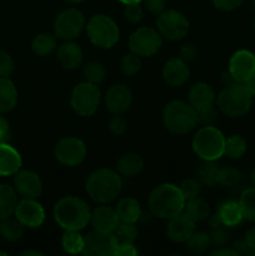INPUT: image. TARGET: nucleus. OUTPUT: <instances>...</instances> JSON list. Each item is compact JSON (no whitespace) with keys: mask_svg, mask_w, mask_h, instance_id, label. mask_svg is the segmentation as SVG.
<instances>
[{"mask_svg":"<svg viewBox=\"0 0 255 256\" xmlns=\"http://www.w3.org/2000/svg\"><path fill=\"white\" fill-rule=\"evenodd\" d=\"M200 190H202L200 182L194 179L185 180V182H182V184L180 185V192H182V196L185 198V200H190L199 196Z\"/></svg>","mask_w":255,"mask_h":256,"instance_id":"obj_41","label":"nucleus"},{"mask_svg":"<svg viewBox=\"0 0 255 256\" xmlns=\"http://www.w3.org/2000/svg\"><path fill=\"white\" fill-rule=\"evenodd\" d=\"M122 182L119 172L110 169L95 170L86 182V192L94 202L99 204L112 202L119 196Z\"/></svg>","mask_w":255,"mask_h":256,"instance_id":"obj_3","label":"nucleus"},{"mask_svg":"<svg viewBox=\"0 0 255 256\" xmlns=\"http://www.w3.org/2000/svg\"><path fill=\"white\" fill-rule=\"evenodd\" d=\"M244 242L246 244L248 250H249V254L255 255V228L248 230L246 234H245Z\"/></svg>","mask_w":255,"mask_h":256,"instance_id":"obj_51","label":"nucleus"},{"mask_svg":"<svg viewBox=\"0 0 255 256\" xmlns=\"http://www.w3.org/2000/svg\"><path fill=\"white\" fill-rule=\"evenodd\" d=\"M102 102V92L98 85L89 82H82L74 88L70 96V105L80 116H92L96 112Z\"/></svg>","mask_w":255,"mask_h":256,"instance_id":"obj_8","label":"nucleus"},{"mask_svg":"<svg viewBox=\"0 0 255 256\" xmlns=\"http://www.w3.org/2000/svg\"><path fill=\"white\" fill-rule=\"evenodd\" d=\"M216 95L214 89L206 82H198L189 92V104L198 112H206L214 108Z\"/></svg>","mask_w":255,"mask_h":256,"instance_id":"obj_18","label":"nucleus"},{"mask_svg":"<svg viewBox=\"0 0 255 256\" xmlns=\"http://www.w3.org/2000/svg\"><path fill=\"white\" fill-rule=\"evenodd\" d=\"M15 190L24 199H38L42 192V182L32 170H19L14 179Z\"/></svg>","mask_w":255,"mask_h":256,"instance_id":"obj_16","label":"nucleus"},{"mask_svg":"<svg viewBox=\"0 0 255 256\" xmlns=\"http://www.w3.org/2000/svg\"><path fill=\"white\" fill-rule=\"evenodd\" d=\"M125 18L132 24H139L144 19V10L140 6V2L126 5V8H125Z\"/></svg>","mask_w":255,"mask_h":256,"instance_id":"obj_42","label":"nucleus"},{"mask_svg":"<svg viewBox=\"0 0 255 256\" xmlns=\"http://www.w3.org/2000/svg\"><path fill=\"white\" fill-rule=\"evenodd\" d=\"M18 205L16 190L9 185H0V220L12 216Z\"/></svg>","mask_w":255,"mask_h":256,"instance_id":"obj_28","label":"nucleus"},{"mask_svg":"<svg viewBox=\"0 0 255 256\" xmlns=\"http://www.w3.org/2000/svg\"><path fill=\"white\" fill-rule=\"evenodd\" d=\"M116 169L118 172L125 178L138 176L144 170V160L140 155L134 152L125 154L118 160Z\"/></svg>","mask_w":255,"mask_h":256,"instance_id":"obj_24","label":"nucleus"},{"mask_svg":"<svg viewBox=\"0 0 255 256\" xmlns=\"http://www.w3.org/2000/svg\"><path fill=\"white\" fill-rule=\"evenodd\" d=\"M196 48L192 44H186L182 46V52H180V59L184 60L185 62H190L196 58Z\"/></svg>","mask_w":255,"mask_h":256,"instance_id":"obj_48","label":"nucleus"},{"mask_svg":"<svg viewBox=\"0 0 255 256\" xmlns=\"http://www.w3.org/2000/svg\"><path fill=\"white\" fill-rule=\"evenodd\" d=\"M15 216L24 226L36 229L45 222V210L35 199H24L16 205Z\"/></svg>","mask_w":255,"mask_h":256,"instance_id":"obj_15","label":"nucleus"},{"mask_svg":"<svg viewBox=\"0 0 255 256\" xmlns=\"http://www.w3.org/2000/svg\"><path fill=\"white\" fill-rule=\"evenodd\" d=\"M112 234L118 244H134L135 240L138 239V229L132 222H120Z\"/></svg>","mask_w":255,"mask_h":256,"instance_id":"obj_36","label":"nucleus"},{"mask_svg":"<svg viewBox=\"0 0 255 256\" xmlns=\"http://www.w3.org/2000/svg\"><path fill=\"white\" fill-rule=\"evenodd\" d=\"M156 26L162 36L172 42L184 39L189 32V22L176 10H164L159 14Z\"/></svg>","mask_w":255,"mask_h":256,"instance_id":"obj_11","label":"nucleus"},{"mask_svg":"<svg viewBox=\"0 0 255 256\" xmlns=\"http://www.w3.org/2000/svg\"><path fill=\"white\" fill-rule=\"evenodd\" d=\"M142 59L139 55L130 52L122 60V72L128 76H135L142 70Z\"/></svg>","mask_w":255,"mask_h":256,"instance_id":"obj_39","label":"nucleus"},{"mask_svg":"<svg viewBox=\"0 0 255 256\" xmlns=\"http://www.w3.org/2000/svg\"><path fill=\"white\" fill-rule=\"evenodd\" d=\"M218 215L226 228L238 226L244 220L239 202H234V200H228L222 202L218 210Z\"/></svg>","mask_w":255,"mask_h":256,"instance_id":"obj_26","label":"nucleus"},{"mask_svg":"<svg viewBox=\"0 0 255 256\" xmlns=\"http://www.w3.org/2000/svg\"><path fill=\"white\" fill-rule=\"evenodd\" d=\"M86 30L90 42L100 49H112L120 39L119 26L108 15H94L88 22Z\"/></svg>","mask_w":255,"mask_h":256,"instance_id":"obj_7","label":"nucleus"},{"mask_svg":"<svg viewBox=\"0 0 255 256\" xmlns=\"http://www.w3.org/2000/svg\"><path fill=\"white\" fill-rule=\"evenodd\" d=\"M210 238H212V244L216 245V246H225L230 240V235L224 225L216 228V229H212Z\"/></svg>","mask_w":255,"mask_h":256,"instance_id":"obj_44","label":"nucleus"},{"mask_svg":"<svg viewBox=\"0 0 255 256\" xmlns=\"http://www.w3.org/2000/svg\"><path fill=\"white\" fill-rule=\"evenodd\" d=\"M248 150V144L244 138L240 135H232L229 139L225 140L224 155H226L230 159H240L245 155Z\"/></svg>","mask_w":255,"mask_h":256,"instance_id":"obj_34","label":"nucleus"},{"mask_svg":"<svg viewBox=\"0 0 255 256\" xmlns=\"http://www.w3.org/2000/svg\"><path fill=\"white\" fill-rule=\"evenodd\" d=\"M10 138V126L6 119L0 116V144H6Z\"/></svg>","mask_w":255,"mask_h":256,"instance_id":"obj_50","label":"nucleus"},{"mask_svg":"<svg viewBox=\"0 0 255 256\" xmlns=\"http://www.w3.org/2000/svg\"><path fill=\"white\" fill-rule=\"evenodd\" d=\"M212 245V238L202 232H194V234L186 240V249L192 254H202Z\"/></svg>","mask_w":255,"mask_h":256,"instance_id":"obj_35","label":"nucleus"},{"mask_svg":"<svg viewBox=\"0 0 255 256\" xmlns=\"http://www.w3.org/2000/svg\"><path fill=\"white\" fill-rule=\"evenodd\" d=\"M148 202L152 215L160 219H172L184 212L186 200L182 196L180 188L172 184H162L150 192Z\"/></svg>","mask_w":255,"mask_h":256,"instance_id":"obj_2","label":"nucleus"},{"mask_svg":"<svg viewBox=\"0 0 255 256\" xmlns=\"http://www.w3.org/2000/svg\"><path fill=\"white\" fill-rule=\"evenodd\" d=\"M188 202H185V214L190 218L192 220H194L195 222H204L209 218L210 214V208L205 200L200 199V198H194V199L186 200Z\"/></svg>","mask_w":255,"mask_h":256,"instance_id":"obj_29","label":"nucleus"},{"mask_svg":"<svg viewBox=\"0 0 255 256\" xmlns=\"http://www.w3.org/2000/svg\"><path fill=\"white\" fill-rule=\"evenodd\" d=\"M162 45V34L152 28H140L135 30L129 39L130 50L140 58H149L156 54Z\"/></svg>","mask_w":255,"mask_h":256,"instance_id":"obj_10","label":"nucleus"},{"mask_svg":"<svg viewBox=\"0 0 255 256\" xmlns=\"http://www.w3.org/2000/svg\"><path fill=\"white\" fill-rule=\"evenodd\" d=\"M169 225H168V236L176 242H186V240L194 234L195 224L194 220L190 219L186 214L175 215L172 219H169Z\"/></svg>","mask_w":255,"mask_h":256,"instance_id":"obj_19","label":"nucleus"},{"mask_svg":"<svg viewBox=\"0 0 255 256\" xmlns=\"http://www.w3.org/2000/svg\"><path fill=\"white\" fill-rule=\"evenodd\" d=\"M22 160L12 146L0 144V176H12L22 169Z\"/></svg>","mask_w":255,"mask_h":256,"instance_id":"obj_23","label":"nucleus"},{"mask_svg":"<svg viewBox=\"0 0 255 256\" xmlns=\"http://www.w3.org/2000/svg\"><path fill=\"white\" fill-rule=\"evenodd\" d=\"M255 72V55L249 50H239L229 62V74L235 82H245Z\"/></svg>","mask_w":255,"mask_h":256,"instance_id":"obj_14","label":"nucleus"},{"mask_svg":"<svg viewBox=\"0 0 255 256\" xmlns=\"http://www.w3.org/2000/svg\"><path fill=\"white\" fill-rule=\"evenodd\" d=\"M214 256H238L239 254L236 252V250L235 249H228V248H222V249H218L215 250V252H212V254Z\"/></svg>","mask_w":255,"mask_h":256,"instance_id":"obj_52","label":"nucleus"},{"mask_svg":"<svg viewBox=\"0 0 255 256\" xmlns=\"http://www.w3.org/2000/svg\"><path fill=\"white\" fill-rule=\"evenodd\" d=\"M240 179H242V174L235 168H222V169H219V172H218V184L224 188L235 186V185L239 184Z\"/></svg>","mask_w":255,"mask_h":256,"instance_id":"obj_38","label":"nucleus"},{"mask_svg":"<svg viewBox=\"0 0 255 256\" xmlns=\"http://www.w3.org/2000/svg\"><path fill=\"white\" fill-rule=\"evenodd\" d=\"M85 28V18L80 10L66 9L60 12L54 22V32L58 39L74 40L80 36Z\"/></svg>","mask_w":255,"mask_h":256,"instance_id":"obj_9","label":"nucleus"},{"mask_svg":"<svg viewBox=\"0 0 255 256\" xmlns=\"http://www.w3.org/2000/svg\"><path fill=\"white\" fill-rule=\"evenodd\" d=\"M138 254L139 252L134 246V244H118L116 252H115V255L119 256H135Z\"/></svg>","mask_w":255,"mask_h":256,"instance_id":"obj_49","label":"nucleus"},{"mask_svg":"<svg viewBox=\"0 0 255 256\" xmlns=\"http://www.w3.org/2000/svg\"><path fill=\"white\" fill-rule=\"evenodd\" d=\"M218 172H219V168H216L214 162H205L204 164L200 165L199 170H198V174H199L202 182H205L206 185H210V186H214L215 184H218Z\"/></svg>","mask_w":255,"mask_h":256,"instance_id":"obj_40","label":"nucleus"},{"mask_svg":"<svg viewBox=\"0 0 255 256\" xmlns=\"http://www.w3.org/2000/svg\"><path fill=\"white\" fill-rule=\"evenodd\" d=\"M132 102V94L125 85H114L105 95L106 109L112 115H122L130 109Z\"/></svg>","mask_w":255,"mask_h":256,"instance_id":"obj_17","label":"nucleus"},{"mask_svg":"<svg viewBox=\"0 0 255 256\" xmlns=\"http://www.w3.org/2000/svg\"><path fill=\"white\" fill-rule=\"evenodd\" d=\"M58 38L56 35L49 34V32H42L35 36L32 40V49L38 56H48L52 54L58 46Z\"/></svg>","mask_w":255,"mask_h":256,"instance_id":"obj_30","label":"nucleus"},{"mask_svg":"<svg viewBox=\"0 0 255 256\" xmlns=\"http://www.w3.org/2000/svg\"><path fill=\"white\" fill-rule=\"evenodd\" d=\"M245 85H246V88L249 89V92H252V96H255V72L249 78V80L245 82Z\"/></svg>","mask_w":255,"mask_h":256,"instance_id":"obj_53","label":"nucleus"},{"mask_svg":"<svg viewBox=\"0 0 255 256\" xmlns=\"http://www.w3.org/2000/svg\"><path fill=\"white\" fill-rule=\"evenodd\" d=\"M252 186H255V169L252 170Z\"/></svg>","mask_w":255,"mask_h":256,"instance_id":"obj_57","label":"nucleus"},{"mask_svg":"<svg viewBox=\"0 0 255 256\" xmlns=\"http://www.w3.org/2000/svg\"><path fill=\"white\" fill-rule=\"evenodd\" d=\"M109 129L112 134L122 135L128 129V122L122 115H115L109 122Z\"/></svg>","mask_w":255,"mask_h":256,"instance_id":"obj_45","label":"nucleus"},{"mask_svg":"<svg viewBox=\"0 0 255 256\" xmlns=\"http://www.w3.org/2000/svg\"><path fill=\"white\" fill-rule=\"evenodd\" d=\"M120 2L125 5H129V4H136V2H142V0H119Z\"/></svg>","mask_w":255,"mask_h":256,"instance_id":"obj_54","label":"nucleus"},{"mask_svg":"<svg viewBox=\"0 0 255 256\" xmlns=\"http://www.w3.org/2000/svg\"><path fill=\"white\" fill-rule=\"evenodd\" d=\"M242 218L250 222H255V186L248 188L242 192L239 199Z\"/></svg>","mask_w":255,"mask_h":256,"instance_id":"obj_32","label":"nucleus"},{"mask_svg":"<svg viewBox=\"0 0 255 256\" xmlns=\"http://www.w3.org/2000/svg\"><path fill=\"white\" fill-rule=\"evenodd\" d=\"M214 6L222 12H232L240 8L244 0H212Z\"/></svg>","mask_w":255,"mask_h":256,"instance_id":"obj_46","label":"nucleus"},{"mask_svg":"<svg viewBox=\"0 0 255 256\" xmlns=\"http://www.w3.org/2000/svg\"><path fill=\"white\" fill-rule=\"evenodd\" d=\"M84 76L86 82L99 85L106 78V70H105L104 65L102 62H90L84 66Z\"/></svg>","mask_w":255,"mask_h":256,"instance_id":"obj_37","label":"nucleus"},{"mask_svg":"<svg viewBox=\"0 0 255 256\" xmlns=\"http://www.w3.org/2000/svg\"><path fill=\"white\" fill-rule=\"evenodd\" d=\"M18 92L12 80L0 76V114L9 112L16 106Z\"/></svg>","mask_w":255,"mask_h":256,"instance_id":"obj_25","label":"nucleus"},{"mask_svg":"<svg viewBox=\"0 0 255 256\" xmlns=\"http://www.w3.org/2000/svg\"><path fill=\"white\" fill-rule=\"evenodd\" d=\"M22 255H35V256H42V254L39 252H32V250H28V252H22Z\"/></svg>","mask_w":255,"mask_h":256,"instance_id":"obj_55","label":"nucleus"},{"mask_svg":"<svg viewBox=\"0 0 255 256\" xmlns=\"http://www.w3.org/2000/svg\"><path fill=\"white\" fill-rule=\"evenodd\" d=\"M54 218L65 230L80 232L88 226L92 212L86 202L76 196L62 198L54 208Z\"/></svg>","mask_w":255,"mask_h":256,"instance_id":"obj_1","label":"nucleus"},{"mask_svg":"<svg viewBox=\"0 0 255 256\" xmlns=\"http://www.w3.org/2000/svg\"><path fill=\"white\" fill-rule=\"evenodd\" d=\"M116 212L119 220L122 222H135L142 216V208L138 200L134 198H124L118 202Z\"/></svg>","mask_w":255,"mask_h":256,"instance_id":"obj_27","label":"nucleus"},{"mask_svg":"<svg viewBox=\"0 0 255 256\" xmlns=\"http://www.w3.org/2000/svg\"><path fill=\"white\" fill-rule=\"evenodd\" d=\"M164 125L172 134H189L199 122V112L189 102L174 100L165 106L162 112Z\"/></svg>","mask_w":255,"mask_h":256,"instance_id":"obj_4","label":"nucleus"},{"mask_svg":"<svg viewBox=\"0 0 255 256\" xmlns=\"http://www.w3.org/2000/svg\"><path fill=\"white\" fill-rule=\"evenodd\" d=\"M15 69V62L10 54L0 50V76L8 78L12 74Z\"/></svg>","mask_w":255,"mask_h":256,"instance_id":"obj_43","label":"nucleus"},{"mask_svg":"<svg viewBox=\"0 0 255 256\" xmlns=\"http://www.w3.org/2000/svg\"><path fill=\"white\" fill-rule=\"evenodd\" d=\"M144 2V6L149 10L152 14H162V12L165 10V0H142Z\"/></svg>","mask_w":255,"mask_h":256,"instance_id":"obj_47","label":"nucleus"},{"mask_svg":"<svg viewBox=\"0 0 255 256\" xmlns=\"http://www.w3.org/2000/svg\"><path fill=\"white\" fill-rule=\"evenodd\" d=\"M190 75L188 62L180 58L170 59L162 69V78L170 86H182L188 82Z\"/></svg>","mask_w":255,"mask_h":256,"instance_id":"obj_20","label":"nucleus"},{"mask_svg":"<svg viewBox=\"0 0 255 256\" xmlns=\"http://www.w3.org/2000/svg\"><path fill=\"white\" fill-rule=\"evenodd\" d=\"M90 222L95 230L104 232H114V230L119 225L120 220L116 210L112 209L110 206H100L92 212Z\"/></svg>","mask_w":255,"mask_h":256,"instance_id":"obj_21","label":"nucleus"},{"mask_svg":"<svg viewBox=\"0 0 255 256\" xmlns=\"http://www.w3.org/2000/svg\"><path fill=\"white\" fill-rule=\"evenodd\" d=\"M0 235L2 239L10 242H16L24 235V225L18 219H2L0 222Z\"/></svg>","mask_w":255,"mask_h":256,"instance_id":"obj_31","label":"nucleus"},{"mask_svg":"<svg viewBox=\"0 0 255 256\" xmlns=\"http://www.w3.org/2000/svg\"><path fill=\"white\" fill-rule=\"evenodd\" d=\"M225 136L219 129L208 125L195 134L192 149L204 162H215L224 155Z\"/></svg>","mask_w":255,"mask_h":256,"instance_id":"obj_6","label":"nucleus"},{"mask_svg":"<svg viewBox=\"0 0 255 256\" xmlns=\"http://www.w3.org/2000/svg\"><path fill=\"white\" fill-rule=\"evenodd\" d=\"M88 154L86 145L78 138H65L60 140L54 150L55 159L65 166H78L85 160Z\"/></svg>","mask_w":255,"mask_h":256,"instance_id":"obj_12","label":"nucleus"},{"mask_svg":"<svg viewBox=\"0 0 255 256\" xmlns=\"http://www.w3.org/2000/svg\"><path fill=\"white\" fill-rule=\"evenodd\" d=\"M66 2H70V4H80V2H85V0H65Z\"/></svg>","mask_w":255,"mask_h":256,"instance_id":"obj_56","label":"nucleus"},{"mask_svg":"<svg viewBox=\"0 0 255 256\" xmlns=\"http://www.w3.org/2000/svg\"><path fill=\"white\" fill-rule=\"evenodd\" d=\"M56 59L64 69L75 70L82 65L84 54H82V50L79 45L68 42L58 48Z\"/></svg>","mask_w":255,"mask_h":256,"instance_id":"obj_22","label":"nucleus"},{"mask_svg":"<svg viewBox=\"0 0 255 256\" xmlns=\"http://www.w3.org/2000/svg\"><path fill=\"white\" fill-rule=\"evenodd\" d=\"M252 26H254V30H255V18H254V22H252Z\"/></svg>","mask_w":255,"mask_h":256,"instance_id":"obj_58","label":"nucleus"},{"mask_svg":"<svg viewBox=\"0 0 255 256\" xmlns=\"http://www.w3.org/2000/svg\"><path fill=\"white\" fill-rule=\"evenodd\" d=\"M252 95L242 82H232L218 96V106L222 114L230 118H240L250 112Z\"/></svg>","mask_w":255,"mask_h":256,"instance_id":"obj_5","label":"nucleus"},{"mask_svg":"<svg viewBox=\"0 0 255 256\" xmlns=\"http://www.w3.org/2000/svg\"><path fill=\"white\" fill-rule=\"evenodd\" d=\"M62 249L68 254H80V252H82V249H84V238L79 234V232L65 230L62 239Z\"/></svg>","mask_w":255,"mask_h":256,"instance_id":"obj_33","label":"nucleus"},{"mask_svg":"<svg viewBox=\"0 0 255 256\" xmlns=\"http://www.w3.org/2000/svg\"><path fill=\"white\" fill-rule=\"evenodd\" d=\"M252 2H254V5H255V0H252Z\"/></svg>","mask_w":255,"mask_h":256,"instance_id":"obj_59","label":"nucleus"},{"mask_svg":"<svg viewBox=\"0 0 255 256\" xmlns=\"http://www.w3.org/2000/svg\"><path fill=\"white\" fill-rule=\"evenodd\" d=\"M116 248L118 242L112 232L94 230L84 236L82 254L88 256H112L116 252Z\"/></svg>","mask_w":255,"mask_h":256,"instance_id":"obj_13","label":"nucleus"}]
</instances>
